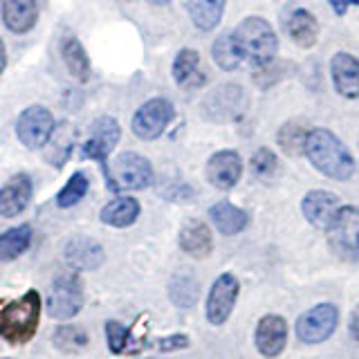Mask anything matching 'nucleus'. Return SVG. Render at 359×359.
I'll return each instance as SVG.
<instances>
[{
    "label": "nucleus",
    "instance_id": "2eb2a0df",
    "mask_svg": "<svg viewBox=\"0 0 359 359\" xmlns=\"http://www.w3.org/2000/svg\"><path fill=\"white\" fill-rule=\"evenodd\" d=\"M104 258L106 254L101 250V245L95 238H90V236H74L65 245V261L76 272L97 269L104 263Z\"/></svg>",
    "mask_w": 359,
    "mask_h": 359
},
{
    "label": "nucleus",
    "instance_id": "f257e3e1",
    "mask_svg": "<svg viewBox=\"0 0 359 359\" xmlns=\"http://www.w3.org/2000/svg\"><path fill=\"white\" fill-rule=\"evenodd\" d=\"M303 153L308 155V160L319 173H323L330 180L344 182V180H348L355 173V160L351 151H348L346 144L328 128L308 130Z\"/></svg>",
    "mask_w": 359,
    "mask_h": 359
},
{
    "label": "nucleus",
    "instance_id": "cd10ccee",
    "mask_svg": "<svg viewBox=\"0 0 359 359\" xmlns=\"http://www.w3.org/2000/svg\"><path fill=\"white\" fill-rule=\"evenodd\" d=\"M32 243V227L29 224H18L5 233H0V261H14Z\"/></svg>",
    "mask_w": 359,
    "mask_h": 359
},
{
    "label": "nucleus",
    "instance_id": "9b49d317",
    "mask_svg": "<svg viewBox=\"0 0 359 359\" xmlns=\"http://www.w3.org/2000/svg\"><path fill=\"white\" fill-rule=\"evenodd\" d=\"M339 323V310L332 303H321L303 312L297 321V334L303 344H321L334 332Z\"/></svg>",
    "mask_w": 359,
    "mask_h": 359
},
{
    "label": "nucleus",
    "instance_id": "f8f14e48",
    "mask_svg": "<svg viewBox=\"0 0 359 359\" xmlns=\"http://www.w3.org/2000/svg\"><path fill=\"white\" fill-rule=\"evenodd\" d=\"M238 278L233 274H222L216 278V283L211 285L209 299H207V319L213 325H222L229 319V314L238 299Z\"/></svg>",
    "mask_w": 359,
    "mask_h": 359
},
{
    "label": "nucleus",
    "instance_id": "4c0bfd02",
    "mask_svg": "<svg viewBox=\"0 0 359 359\" xmlns=\"http://www.w3.org/2000/svg\"><path fill=\"white\" fill-rule=\"evenodd\" d=\"M5 63H7V54H5V43L0 39V72L5 70Z\"/></svg>",
    "mask_w": 359,
    "mask_h": 359
},
{
    "label": "nucleus",
    "instance_id": "ddd939ff",
    "mask_svg": "<svg viewBox=\"0 0 359 359\" xmlns=\"http://www.w3.org/2000/svg\"><path fill=\"white\" fill-rule=\"evenodd\" d=\"M241 175H243V160L236 151H218L209 157L207 177L216 189L220 191L233 189L238 184Z\"/></svg>",
    "mask_w": 359,
    "mask_h": 359
},
{
    "label": "nucleus",
    "instance_id": "a211bd4d",
    "mask_svg": "<svg viewBox=\"0 0 359 359\" xmlns=\"http://www.w3.org/2000/svg\"><path fill=\"white\" fill-rule=\"evenodd\" d=\"M32 194L34 189L29 175L18 173L14 177H9V182L5 187H0V216L16 218L29 205Z\"/></svg>",
    "mask_w": 359,
    "mask_h": 359
},
{
    "label": "nucleus",
    "instance_id": "4468645a",
    "mask_svg": "<svg viewBox=\"0 0 359 359\" xmlns=\"http://www.w3.org/2000/svg\"><path fill=\"white\" fill-rule=\"evenodd\" d=\"M330 76L337 95L359 99V59L348 52H337L330 61Z\"/></svg>",
    "mask_w": 359,
    "mask_h": 359
},
{
    "label": "nucleus",
    "instance_id": "a878e982",
    "mask_svg": "<svg viewBox=\"0 0 359 359\" xmlns=\"http://www.w3.org/2000/svg\"><path fill=\"white\" fill-rule=\"evenodd\" d=\"M224 5H227V0H189L187 9H189L191 22H194L200 32H211V29H216L218 22L222 20Z\"/></svg>",
    "mask_w": 359,
    "mask_h": 359
},
{
    "label": "nucleus",
    "instance_id": "412c9836",
    "mask_svg": "<svg viewBox=\"0 0 359 359\" xmlns=\"http://www.w3.org/2000/svg\"><path fill=\"white\" fill-rule=\"evenodd\" d=\"M180 247L196 258H202L211 252V231L202 220L191 218L184 222L182 231H180Z\"/></svg>",
    "mask_w": 359,
    "mask_h": 359
},
{
    "label": "nucleus",
    "instance_id": "1a4fd4ad",
    "mask_svg": "<svg viewBox=\"0 0 359 359\" xmlns=\"http://www.w3.org/2000/svg\"><path fill=\"white\" fill-rule=\"evenodd\" d=\"M54 130H56L54 115L45 106L25 108L16 121V135L27 149H43V146H48Z\"/></svg>",
    "mask_w": 359,
    "mask_h": 359
},
{
    "label": "nucleus",
    "instance_id": "6ab92c4d",
    "mask_svg": "<svg viewBox=\"0 0 359 359\" xmlns=\"http://www.w3.org/2000/svg\"><path fill=\"white\" fill-rule=\"evenodd\" d=\"M3 20L14 34L29 32L39 20L36 0H3Z\"/></svg>",
    "mask_w": 359,
    "mask_h": 359
},
{
    "label": "nucleus",
    "instance_id": "7c9ffc66",
    "mask_svg": "<svg viewBox=\"0 0 359 359\" xmlns=\"http://www.w3.org/2000/svg\"><path fill=\"white\" fill-rule=\"evenodd\" d=\"M54 346L63 353H76L88 346V334L79 325H63L54 332Z\"/></svg>",
    "mask_w": 359,
    "mask_h": 359
},
{
    "label": "nucleus",
    "instance_id": "473e14b6",
    "mask_svg": "<svg viewBox=\"0 0 359 359\" xmlns=\"http://www.w3.org/2000/svg\"><path fill=\"white\" fill-rule=\"evenodd\" d=\"M278 168V157L272 149H258L254 155H252V171L258 175V177H267L272 175Z\"/></svg>",
    "mask_w": 359,
    "mask_h": 359
},
{
    "label": "nucleus",
    "instance_id": "f704fd0d",
    "mask_svg": "<svg viewBox=\"0 0 359 359\" xmlns=\"http://www.w3.org/2000/svg\"><path fill=\"white\" fill-rule=\"evenodd\" d=\"M189 346V339L184 334H171V337H166V339H160L157 341V348L164 353L168 351H177V348H187Z\"/></svg>",
    "mask_w": 359,
    "mask_h": 359
},
{
    "label": "nucleus",
    "instance_id": "c756f323",
    "mask_svg": "<svg viewBox=\"0 0 359 359\" xmlns=\"http://www.w3.org/2000/svg\"><path fill=\"white\" fill-rule=\"evenodd\" d=\"M90 189V180L83 171H76L70 180L65 182V187L59 191V196H56V205L61 209H70L74 207L76 202H81L83 196L88 194Z\"/></svg>",
    "mask_w": 359,
    "mask_h": 359
},
{
    "label": "nucleus",
    "instance_id": "b1692460",
    "mask_svg": "<svg viewBox=\"0 0 359 359\" xmlns=\"http://www.w3.org/2000/svg\"><path fill=\"white\" fill-rule=\"evenodd\" d=\"M61 56H63V63L67 67V72H70L76 81L86 83L90 74H93V67H90V59H88V52L79 39L74 36H65L61 41Z\"/></svg>",
    "mask_w": 359,
    "mask_h": 359
},
{
    "label": "nucleus",
    "instance_id": "f3484780",
    "mask_svg": "<svg viewBox=\"0 0 359 359\" xmlns=\"http://www.w3.org/2000/svg\"><path fill=\"white\" fill-rule=\"evenodd\" d=\"M301 209H303V216L310 224L314 227H321V229H328L332 218L337 216L339 211V198L330 191H310V194L303 198L301 202Z\"/></svg>",
    "mask_w": 359,
    "mask_h": 359
},
{
    "label": "nucleus",
    "instance_id": "6e6552de",
    "mask_svg": "<svg viewBox=\"0 0 359 359\" xmlns=\"http://www.w3.org/2000/svg\"><path fill=\"white\" fill-rule=\"evenodd\" d=\"M173 115H175V108L168 99H164V97L149 99L133 115V123H130L133 133L146 142L157 140L166 130L168 123H171Z\"/></svg>",
    "mask_w": 359,
    "mask_h": 359
},
{
    "label": "nucleus",
    "instance_id": "e433bc0d",
    "mask_svg": "<svg viewBox=\"0 0 359 359\" xmlns=\"http://www.w3.org/2000/svg\"><path fill=\"white\" fill-rule=\"evenodd\" d=\"M348 328H351V334L359 341V306L355 308L353 317H351V323H348Z\"/></svg>",
    "mask_w": 359,
    "mask_h": 359
},
{
    "label": "nucleus",
    "instance_id": "7ed1b4c3",
    "mask_svg": "<svg viewBox=\"0 0 359 359\" xmlns=\"http://www.w3.org/2000/svg\"><path fill=\"white\" fill-rule=\"evenodd\" d=\"M233 39L243 52V59L256 67L272 65L278 54V39L269 22L261 16H247L233 32Z\"/></svg>",
    "mask_w": 359,
    "mask_h": 359
},
{
    "label": "nucleus",
    "instance_id": "aec40b11",
    "mask_svg": "<svg viewBox=\"0 0 359 359\" xmlns=\"http://www.w3.org/2000/svg\"><path fill=\"white\" fill-rule=\"evenodd\" d=\"M173 79L180 88H187V90L205 86L207 76L200 70V54L196 50L184 48L177 52L173 61Z\"/></svg>",
    "mask_w": 359,
    "mask_h": 359
},
{
    "label": "nucleus",
    "instance_id": "f03ea898",
    "mask_svg": "<svg viewBox=\"0 0 359 359\" xmlns=\"http://www.w3.org/2000/svg\"><path fill=\"white\" fill-rule=\"evenodd\" d=\"M41 319V297L39 292L29 290L14 301H0V337L7 341L25 344L39 328Z\"/></svg>",
    "mask_w": 359,
    "mask_h": 359
},
{
    "label": "nucleus",
    "instance_id": "4be33fe9",
    "mask_svg": "<svg viewBox=\"0 0 359 359\" xmlns=\"http://www.w3.org/2000/svg\"><path fill=\"white\" fill-rule=\"evenodd\" d=\"M287 34L299 48H312L319 39V22L308 9H294L287 18Z\"/></svg>",
    "mask_w": 359,
    "mask_h": 359
},
{
    "label": "nucleus",
    "instance_id": "20e7f679",
    "mask_svg": "<svg viewBox=\"0 0 359 359\" xmlns=\"http://www.w3.org/2000/svg\"><path fill=\"white\" fill-rule=\"evenodd\" d=\"M83 308V285L74 272L54 276L48 290V314L52 319H72Z\"/></svg>",
    "mask_w": 359,
    "mask_h": 359
},
{
    "label": "nucleus",
    "instance_id": "423d86ee",
    "mask_svg": "<svg viewBox=\"0 0 359 359\" xmlns=\"http://www.w3.org/2000/svg\"><path fill=\"white\" fill-rule=\"evenodd\" d=\"M108 182L112 189L140 191L153 184V166L140 153H121L115 157L108 171Z\"/></svg>",
    "mask_w": 359,
    "mask_h": 359
},
{
    "label": "nucleus",
    "instance_id": "58836bf2",
    "mask_svg": "<svg viewBox=\"0 0 359 359\" xmlns=\"http://www.w3.org/2000/svg\"><path fill=\"white\" fill-rule=\"evenodd\" d=\"M146 3H151V5H157V7H164V5H168L171 0H146Z\"/></svg>",
    "mask_w": 359,
    "mask_h": 359
},
{
    "label": "nucleus",
    "instance_id": "5701e85b",
    "mask_svg": "<svg viewBox=\"0 0 359 359\" xmlns=\"http://www.w3.org/2000/svg\"><path fill=\"white\" fill-rule=\"evenodd\" d=\"M209 216H211V222L218 227V231L224 233V236L241 233L247 227V222H250L247 213L241 207H236V205H231V202H227V200L216 202V205L209 209Z\"/></svg>",
    "mask_w": 359,
    "mask_h": 359
},
{
    "label": "nucleus",
    "instance_id": "39448f33",
    "mask_svg": "<svg viewBox=\"0 0 359 359\" xmlns=\"http://www.w3.org/2000/svg\"><path fill=\"white\" fill-rule=\"evenodd\" d=\"M247 110V95L241 86L222 83L213 88L211 93L202 99V112L211 121H236L245 115Z\"/></svg>",
    "mask_w": 359,
    "mask_h": 359
},
{
    "label": "nucleus",
    "instance_id": "dca6fc26",
    "mask_svg": "<svg viewBox=\"0 0 359 359\" xmlns=\"http://www.w3.org/2000/svg\"><path fill=\"white\" fill-rule=\"evenodd\" d=\"M287 344V323L278 314H267L256 325V348L265 357H276Z\"/></svg>",
    "mask_w": 359,
    "mask_h": 359
},
{
    "label": "nucleus",
    "instance_id": "bb28decb",
    "mask_svg": "<svg viewBox=\"0 0 359 359\" xmlns=\"http://www.w3.org/2000/svg\"><path fill=\"white\" fill-rule=\"evenodd\" d=\"M211 54L220 70H227V72L236 70V67L243 63V52L238 48V43H236L233 34H229V32L220 34V36L213 41Z\"/></svg>",
    "mask_w": 359,
    "mask_h": 359
},
{
    "label": "nucleus",
    "instance_id": "393cba45",
    "mask_svg": "<svg viewBox=\"0 0 359 359\" xmlns=\"http://www.w3.org/2000/svg\"><path fill=\"white\" fill-rule=\"evenodd\" d=\"M140 216V202L130 196H119L110 200L108 205L101 209V222L110 224V227H130Z\"/></svg>",
    "mask_w": 359,
    "mask_h": 359
},
{
    "label": "nucleus",
    "instance_id": "0eeeda50",
    "mask_svg": "<svg viewBox=\"0 0 359 359\" xmlns=\"http://www.w3.org/2000/svg\"><path fill=\"white\" fill-rule=\"evenodd\" d=\"M328 241L337 256L359 261V209L339 207L328 227Z\"/></svg>",
    "mask_w": 359,
    "mask_h": 359
},
{
    "label": "nucleus",
    "instance_id": "c9c22d12",
    "mask_svg": "<svg viewBox=\"0 0 359 359\" xmlns=\"http://www.w3.org/2000/svg\"><path fill=\"white\" fill-rule=\"evenodd\" d=\"M337 16H344L351 7H359V0H328Z\"/></svg>",
    "mask_w": 359,
    "mask_h": 359
},
{
    "label": "nucleus",
    "instance_id": "72a5a7b5",
    "mask_svg": "<svg viewBox=\"0 0 359 359\" xmlns=\"http://www.w3.org/2000/svg\"><path fill=\"white\" fill-rule=\"evenodd\" d=\"M106 334H108V346L112 353H121L128 344V330L123 328L119 321H108L106 323Z\"/></svg>",
    "mask_w": 359,
    "mask_h": 359
},
{
    "label": "nucleus",
    "instance_id": "c85d7f7f",
    "mask_svg": "<svg viewBox=\"0 0 359 359\" xmlns=\"http://www.w3.org/2000/svg\"><path fill=\"white\" fill-rule=\"evenodd\" d=\"M306 137H308V128L303 126V121H287L280 126V130L276 135L278 146L287 155L303 153V149H306Z\"/></svg>",
    "mask_w": 359,
    "mask_h": 359
},
{
    "label": "nucleus",
    "instance_id": "2f4dec72",
    "mask_svg": "<svg viewBox=\"0 0 359 359\" xmlns=\"http://www.w3.org/2000/svg\"><path fill=\"white\" fill-rule=\"evenodd\" d=\"M171 299L175 306H194L198 301V283L191 276H175L171 283Z\"/></svg>",
    "mask_w": 359,
    "mask_h": 359
},
{
    "label": "nucleus",
    "instance_id": "9d476101",
    "mask_svg": "<svg viewBox=\"0 0 359 359\" xmlns=\"http://www.w3.org/2000/svg\"><path fill=\"white\" fill-rule=\"evenodd\" d=\"M121 137V128H119V121L112 119L108 115L95 119L90 123V133H88V140L83 144V157L88 160H97L101 166H104V171L108 175V166H106V160L108 155L112 153V149L117 146Z\"/></svg>",
    "mask_w": 359,
    "mask_h": 359
}]
</instances>
